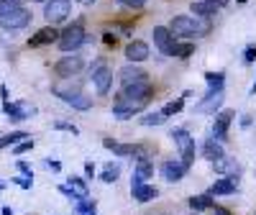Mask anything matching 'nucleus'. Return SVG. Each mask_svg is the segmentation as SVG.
Masks as SVG:
<instances>
[{
  "label": "nucleus",
  "mask_w": 256,
  "mask_h": 215,
  "mask_svg": "<svg viewBox=\"0 0 256 215\" xmlns=\"http://www.w3.org/2000/svg\"><path fill=\"white\" fill-rule=\"evenodd\" d=\"M118 177H120V164L118 162H108L102 166V172H100V182H105V184H113V182H118Z\"/></svg>",
  "instance_id": "26"
},
{
  "label": "nucleus",
  "mask_w": 256,
  "mask_h": 215,
  "mask_svg": "<svg viewBox=\"0 0 256 215\" xmlns=\"http://www.w3.org/2000/svg\"><path fill=\"white\" fill-rule=\"evenodd\" d=\"M212 169H216V174H241V164L236 159H230V156H220L212 162Z\"/></svg>",
  "instance_id": "21"
},
{
  "label": "nucleus",
  "mask_w": 256,
  "mask_h": 215,
  "mask_svg": "<svg viewBox=\"0 0 256 215\" xmlns=\"http://www.w3.org/2000/svg\"><path fill=\"white\" fill-rule=\"evenodd\" d=\"M88 41H90V36H88V31H84V24L82 20H72L64 31H59L56 46H59V52L70 54V52H77L82 44H88Z\"/></svg>",
  "instance_id": "1"
},
{
  "label": "nucleus",
  "mask_w": 256,
  "mask_h": 215,
  "mask_svg": "<svg viewBox=\"0 0 256 215\" xmlns=\"http://www.w3.org/2000/svg\"><path fill=\"white\" fill-rule=\"evenodd\" d=\"M52 126H54V131H67V134H72V136H80V128H77L74 123H67V120H54Z\"/></svg>",
  "instance_id": "34"
},
{
  "label": "nucleus",
  "mask_w": 256,
  "mask_h": 215,
  "mask_svg": "<svg viewBox=\"0 0 256 215\" xmlns=\"http://www.w3.org/2000/svg\"><path fill=\"white\" fill-rule=\"evenodd\" d=\"M159 172H162V177H164L166 182L174 184V182H182V180H184V174H187L190 169H187L180 159H169V162H164V164L159 166Z\"/></svg>",
  "instance_id": "13"
},
{
  "label": "nucleus",
  "mask_w": 256,
  "mask_h": 215,
  "mask_svg": "<svg viewBox=\"0 0 256 215\" xmlns=\"http://www.w3.org/2000/svg\"><path fill=\"white\" fill-rule=\"evenodd\" d=\"M46 166L52 172H62V162H56V159H46Z\"/></svg>",
  "instance_id": "46"
},
{
  "label": "nucleus",
  "mask_w": 256,
  "mask_h": 215,
  "mask_svg": "<svg viewBox=\"0 0 256 215\" xmlns=\"http://www.w3.org/2000/svg\"><path fill=\"white\" fill-rule=\"evenodd\" d=\"M202 156L208 159V162H216V159H220V156H226V148H223V144L220 141H216V138H205V144H202Z\"/></svg>",
  "instance_id": "22"
},
{
  "label": "nucleus",
  "mask_w": 256,
  "mask_h": 215,
  "mask_svg": "<svg viewBox=\"0 0 256 215\" xmlns=\"http://www.w3.org/2000/svg\"><path fill=\"white\" fill-rule=\"evenodd\" d=\"M34 3H46V0H34Z\"/></svg>",
  "instance_id": "54"
},
{
  "label": "nucleus",
  "mask_w": 256,
  "mask_h": 215,
  "mask_svg": "<svg viewBox=\"0 0 256 215\" xmlns=\"http://www.w3.org/2000/svg\"><path fill=\"white\" fill-rule=\"evenodd\" d=\"M56 38H59V28L56 26H44V28H38L26 44L28 49H38V46H49V44H56Z\"/></svg>",
  "instance_id": "12"
},
{
  "label": "nucleus",
  "mask_w": 256,
  "mask_h": 215,
  "mask_svg": "<svg viewBox=\"0 0 256 215\" xmlns=\"http://www.w3.org/2000/svg\"><path fill=\"white\" fill-rule=\"evenodd\" d=\"M10 182H13V184H18L20 190H31V187H34V177H26V174H16Z\"/></svg>",
  "instance_id": "37"
},
{
  "label": "nucleus",
  "mask_w": 256,
  "mask_h": 215,
  "mask_svg": "<svg viewBox=\"0 0 256 215\" xmlns=\"http://www.w3.org/2000/svg\"><path fill=\"white\" fill-rule=\"evenodd\" d=\"M169 138H172V141H174V146H177V152H180V162L190 169L192 164H195V138L190 136L187 128H174Z\"/></svg>",
  "instance_id": "4"
},
{
  "label": "nucleus",
  "mask_w": 256,
  "mask_h": 215,
  "mask_svg": "<svg viewBox=\"0 0 256 215\" xmlns=\"http://www.w3.org/2000/svg\"><path fill=\"white\" fill-rule=\"evenodd\" d=\"M77 215H88L90 210H95V200H90V198H82V200H77Z\"/></svg>",
  "instance_id": "36"
},
{
  "label": "nucleus",
  "mask_w": 256,
  "mask_h": 215,
  "mask_svg": "<svg viewBox=\"0 0 256 215\" xmlns=\"http://www.w3.org/2000/svg\"><path fill=\"white\" fill-rule=\"evenodd\" d=\"M3 113L8 116V120L13 123H20V120H28L31 116H36V108L31 102H24V100H16V102H3Z\"/></svg>",
  "instance_id": "8"
},
{
  "label": "nucleus",
  "mask_w": 256,
  "mask_h": 215,
  "mask_svg": "<svg viewBox=\"0 0 256 215\" xmlns=\"http://www.w3.org/2000/svg\"><path fill=\"white\" fill-rule=\"evenodd\" d=\"M100 67H102V59H100V56H98V59H95V62H92V64H90V67H88V74H92V72H98V70H100Z\"/></svg>",
  "instance_id": "45"
},
{
  "label": "nucleus",
  "mask_w": 256,
  "mask_h": 215,
  "mask_svg": "<svg viewBox=\"0 0 256 215\" xmlns=\"http://www.w3.org/2000/svg\"><path fill=\"white\" fill-rule=\"evenodd\" d=\"M31 18H34V13H31L28 8L18 6V8H13L10 13L0 16V28H3V31H20V28H26V26L31 24Z\"/></svg>",
  "instance_id": "6"
},
{
  "label": "nucleus",
  "mask_w": 256,
  "mask_h": 215,
  "mask_svg": "<svg viewBox=\"0 0 256 215\" xmlns=\"http://www.w3.org/2000/svg\"><path fill=\"white\" fill-rule=\"evenodd\" d=\"M88 215H98V212H95V210H90V212H88Z\"/></svg>",
  "instance_id": "55"
},
{
  "label": "nucleus",
  "mask_w": 256,
  "mask_h": 215,
  "mask_svg": "<svg viewBox=\"0 0 256 215\" xmlns=\"http://www.w3.org/2000/svg\"><path fill=\"white\" fill-rule=\"evenodd\" d=\"M77 3H80V6H95L98 0H77Z\"/></svg>",
  "instance_id": "51"
},
{
  "label": "nucleus",
  "mask_w": 256,
  "mask_h": 215,
  "mask_svg": "<svg viewBox=\"0 0 256 215\" xmlns=\"http://www.w3.org/2000/svg\"><path fill=\"white\" fill-rule=\"evenodd\" d=\"M212 205H216V200H212L210 192H205V195H195V198H190V210H192V212L210 210Z\"/></svg>",
  "instance_id": "27"
},
{
  "label": "nucleus",
  "mask_w": 256,
  "mask_h": 215,
  "mask_svg": "<svg viewBox=\"0 0 256 215\" xmlns=\"http://www.w3.org/2000/svg\"><path fill=\"white\" fill-rule=\"evenodd\" d=\"M84 177H88V180L95 177V164L92 162H84Z\"/></svg>",
  "instance_id": "43"
},
{
  "label": "nucleus",
  "mask_w": 256,
  "mask_h": 215,
  "mask_svg": "<svg viewBox=\"0 0 256 215\" xmlns=\"http://www.w3.org/2000/svg\"><path fill=\"white\" fill-rule=\"evenodd\" d=\"M20 3H16V0H0V16H6V13H10L13 8H18Z\"/></svg>",
  "instance_id": "40"
},
{
  "label": "nucleus",
  "mask_w": 256,
  "mask_h": 215,
  "mask_svg": "<svg viewBox=\"0 0 256 215\" xmlns=\"http://www.w3.org/2000/svg\"><path fill=\"white\" fill-rule=\"evenodd\" d=\"M152 38H154L156 49H159L164 56H169L172 46L177 44V38H174V34H172V31H169V26H154V31H152Z\"/></svg>",
  "instance_id": "11"
},
{
  "label": "nucleus",
  "mask_w": 256,
  "mask_h": 215,
  "mask_svg": "<svg viewBox=\"0 0 256 215\" xmlns=\"http://www.w3.org/2000/svg\"><path fill=\"white\" fill-rule=\"evenodd\" d=\"M144 110L141 105H128V102H113V118H118V120H128V118H134V116H138Z\"/></svg>",
  "instance_id": "24"
},
{
  "label": "nucleus",
  "mask_w": 256,
  "mask_h": 215,
  "mask_svg": "<svg viewBox=\"0 0 256 215\" xmlns=\"http://www.w3.org/2000/svg\"><path fill=\"white\" fill-rule=\"evenodd\" d=\"M72 16V0H46L44 3V18L49 26H59Z\"/></svg>",
  "instance_id": "5"
},
{
  "label": "nucleus",
  "mask_w": 256,
  "mask_h": 215,
  "mask_svg": "<svg viewBox=\"0 0 256 215\" xmlns=\"http://www.w3.org/2000/svg\"><path fill=\"white\" fill-rule=\"evenodd\" d=\"M184 108V95L182 98H177V100H172V102H166L164 108H162V113L166 116V118H172V116H177L180 110Z\"/></svg>",
  "instance_id": "33"
},
{
  "label": "nucleus",
  "mask_w": 256,
  "mask_h": 215,
  "mask_svg": "<svg viewBox=\"0 0 256 215\" xmlns=\"http://www.w3.org/2000/svg\"><path fill=\"white\" fill-rule=\"evenodd\" d=\"M236 3H246V0H236Z\"/></svg>",
  "instance_id": "56"
},
{
  "label": "nucleus",
  "mask_w": 256,
  "mask_h": 215,
  "mask_svg": "<svg viewBox=\"0 0 256 215\" xmlns=\"http://www.w3.org/2000/svg\"><path fill=\"white\" fill-rule=\"evenodd\" d=\"M102 44L116 46V44H118V36H116V34H110V31H105V34H102Z\"/></svg>",
  "instance_id": "42"
},
{
  "label": "nucleus",
  "mask_w": 256,
  "mask_h": 215,
  "mask_svg": "<svg viewBox=\"0 0 256 215\" xmlns=\"http://www.w3.org/2000/svg\"><path fill=\"white\" fill-rule=\"evenodd\" d=\"M13 148V154L16 156H20V154H26V152H31V148H34V138L28 136V138H24V141H18L16 146H10Z\"/></svg>",
  "instance_id": "35"
},
{
  "label": "nucleus",
  "mask_w": 256,
  "mask_h": 215,
  "mask_svg": "<svg viewBox=\"0 0 256 215\" xmlns=\"http://www.w3.org/2000/svg\"><path fill=\"white\" fill-rule=\"evenodd\" d=\"M118 3H120L123 8H131V10H138V8H144V6H146V0H118Z\"/></svg>",
  "instance_id": "39"
},
{
  "label": "nucleus",
  "mask_w": 256,
  "mask_h": 215,
  "mask_svg": "<svg viewBox=\"0 0 256 215\" xmlns=\"http://www.w3.org/2000/svg\"><path fill=\"white\" fill-rule=\"evenodd\" d=\"M148 56H152V49H148L146 41H141V38L128 41V46H126V59L131 62V64H141V62H146Z\"/></svg>",
  "instance_id": "14"
},
{
  "label": "nucleus",
  "mask_w": 256,
  "mask_h": 215,
  "mask_svg": "<svg viewBox=\"0 0 256 215\" xmlns=\"http://www.w3.org/2000/svg\"><path fill=\"white\" fill-rule=\"evenodd\" d=\"M62 102L64 105H70V108H74V110H90L92 108V98H88V95H82V92H74V95H64L62 98Z\"/></svg>",
  "instance_id": "25"
},
{
  "label": "nucleus",
  "mask_w": 256,
  "mask_h": 215,
  "mask_svg": "<svg viewBox=\"0 0 256 215\" xmlns=\"http://www.w3.org/2000/svg\"><path fill=\"white\" fill-rule=\"evenodd\" d=\"M154 98V84L144 80V82H134V84H123V90L116 95V102H128V105H146Z\"/></svg>",
  "instance_id": "3"
},
{
  "label": "nucleus",
  "mask_w": 256,
  "mask_h": 215,
  "mask_svg": "<svg viewBox=\"0 0 256 215\" xmlns=\"http://www.w3.org/2000/svg\"><path fill=\"white\" fill-rule=\"evenodd\" d=\"M223 100H226V90H216V92L208 90V95L195 105V110L198 113H218V108L223 105Z\"/></svg>",
  "instance_id": "16"
},
{
  "label": "nucleus",
  "mask_w": 256,
  "mask_h": 215,
  "mask_svg": "<svg viewBox=\"0 0 256 215\" xmlns=\"http://www.w3.org/2000/svg\"><path fill=\"white\" fill-rule=\"evenodd\" d=\"M82 67H84V59L77 52H70V56H62L54 64V72H56L59 80H64V77H77L82 72Z\"/></svg>",
  "instance_id": "7"
},
{
  "label": "nucleus",
  "mask_w": 256,
  "mask_h": 215,
  "mask_svg": "<svg viewBox=\"0 0 256 215\" xmlns=\"http://www.w3.org/2000/svg\"><path fill=\"white\" fill-rule=\"evenodd\" d=\"M238 190V174H226L220 180H216L210 184V195H233V192Z\"/></svg>",
  "instance_id": "17"
},
{
  "label": "nucleus",
  "mask_w": 256,
  "mask_h": 215,
  "mask_svg": "<svg viewBox=\"0 0 256 215\" xmlns=\"http://www.w3.org/2000/svg\"><path fill=\"white\" fill-rule=\"evenodd\" d=\"M67 190H70V195H72V200H82V198H90V190H88V182H84L82 177H67Z\"/></svg>",
  "instance_id": "20"
},
{
  "label": "nucleus",
  "mask_w": 256,
  "mask_h": 215,
  "mask_svg": "<svg viewBox=\"0 0 256 215\" xmlns=\"http://www.w3.org/2000/svg\"><path fill=\"white\" fill-rule=\"evenodd\" d=\"M190 10H192V16H195V18H216V16H218V10L212 8L210 3H205V0H198V3H192Z\"/></svg>",
  "instance_id": "28"
},
{
  "label": "nucleus",
  "mask_w": 256,
  "mask_h": 215,
  "mask_svg": "<svg viewBox=\"0 0 256 215\" xmlns=\"http://www.w3.org/2000/svg\"><path fill=\"white\" fill-rule=\"evenodd\" d=\"M169 31L174 36H200L210 31V18H195V16H174L169 20Z\"/></svg>",
  "instance_id": "2"
},
{
  "label": "nucleus",
  "mask_w": 256,
  "mask_h": 215,
  "mask_svg": "<svg viewBox=\"0 0 256 215\" xmlns=\"http://www.w3.org/2000/svg\"><path fill=\"white\" fill-rule=\"evenodd\" d=\"M212 116H216V120H212V134L210 136L216 141H220V144H226L228 141V128H230L233 118H236V113H233V110H218Z\"/></svg>",
  "instance_id": "10"
},
{
  "label": "nucleus",
  "mask_w": 256,
  "mask_h": 215,
  "mask_svg": "<svg viewBox=\"0 0 256 215\" xmlns=\"http://www.w3.org/2000/svg\"><path fill=\"white\" fill-rule=\"evenodd\" d=\"M6 187H8V184H6V182H3V180H0V192H3V190H6Z\"/></svg>",
  "instance_id": "53"
},
{
  "label": "nucleus",
  "mask_w": 256,
  "mask_h": 215,
  "mask_svg": "<svg viewBox=\"0 0 256 215\" xmlns=\"http://www.w3.org/2000/svg\"><path fill=\"white\" fill-rule=\"evenodd\" d=\"M28 138L26 131H13V134H6V136H0V148H8V146H16L18 141H24Z\"/></svg>",
  "instance_id": "31"
},
{
  "label": "nucleus",
  "mask_w": 256,
  "mask_h": 215,
  "mask_svg": "<svg viewBox=\"0 0 256 215\" xmlns=\"http://www.w3.org/2000/svg\"><path fill=\"white\" fill-rule=\"evenodd\" d=\"M166 123V116L162 110H154V113H144L141 116V126H164Z\"/></svg>",
  "instance_id": "32"
},
{
  "label": "nucleus",
  "mask_w": 256,
  "mask_h": 215,
  "mask_svg": "<svg viewBox=\"0 0 256 215\" xmlns=\"http://www.w3.org/2000/svg\"><path fill=\"white\" fill-rule=\"evenodd\" d=\"M118 80H120V84H134V82L148 80V74H146V70L138 67V64H131V62H128L126 67L118 72Z\"/></svg>",
  "instance_id": "18"
},
{
  "label": "nucleus",
  "mask_w": 256,
  "mask_h": 215,
  "mask_svg": "<svg viewBox=\"0 0 256 215\" xmlns=\"http://www.w3.org/2000/svg\"><path fill=\"white\" fill-rule=\"evenodd\" d=\"M16 3H24V0H16Z\"/></svg>",
  "instance_id": "57"
},
{
  "label": "nucleus",
  "mask_w": 256,
  "mask_h": 215,
  "mask_svg": "<svg viewBox=\"0 0 256 215\" xmlns=\"http://www.w3.org/2000/svg\"><path fill=\"white\" fill-rule=\"evenodd\" d=\"M241 56H244V64H254L256 62V44H248Z\"/></svg>",
  "instance_id": "38"
},
{
  "label": "nucleus",
  "mask_w": 256,
  "mask_h": 215,
  "mask_svg": "<svg viewBox=\"0 0 256 215\" xmlns=\"http://www.w3.org/2000/svg\"><path fill=\"white\" fill-rule=\"evenodd\" d=\"M192 54H195V44L192 41H177L172 52H169V56H177V59H190Z\"/></svg>",
  "instance_id": "29"
},
{
  "label": "nucleus",
  "mask_w": 256,
  "mask_h": 215,
  "mask_svg": "<svg viewBox=\"0 0 256 215\" xmlns=\"http://www.w3.org/2000/svg\"><path fill=\"white\" fill-rule=\"evenodd\" d=\"M0 113H3V108H0Z\"/></svg>",
  "instance_id": "59"
},
{
  "label": "nucleus",
  "mask_w": 256,
  "mask_h": 215,
  "mask_svg": "<svg viewBox=\"0 0 256 215\" xmlns=\"http://www.w3.org/2000/svg\"><path fill=\"white\" fill-rule=\"evenodd\" d=\"M0 215H16V212H13L10 205H6V208H0Z\"/></svg>",
  "instance_id": "49"
},
{
  "label": "nucleus",
  "mask_w": 256,
  "mask_h": 215,
  "mask_svg": "<svg viewBox=\"0 0 256 215\" xmlns=\"http://www.w3.org/2000/svg\"><path fill=\"white\" fill-rule=\"evenodd\" d=\"M251 95H256V80H254V84H251Z\"/></svg>",
  "instance_id": "52"
},
{
  "label": "nucleus",
  "mask_w": 256,
  "mask_h": 215,
  "mask_svg": "<svg viewBox=\"0 0 256 215\" xmlns=\"http://www.w3.org/2000/svg\"><path fill=\"white\" fill-rule=\"evenodd\" d=\"M102 146L110 148L116 156H136V162H138V159H148V156H146V148L138 146V144H118V141H113V138H102Z\"/></svg>",
  "instance_id": "9"
},
{
  "label": "nucleus",
  "mask_w": 256,
  "mask_h": 215,
  "mask_svg": "<svg viewBox=\"0 0 256 215\" xmlns=\"http://www.w3.org/2000/svg\"><path fill=\"white\" fill-rule=\"evenodd\" d=\"M0 98H3V102H8L10 98H8V88H6V84H0Z\"/></svg>",
  "instance_id": "48"
},
{
  "label": "nucleus",
  "mask_w": 256,
  "mask_h": 215,
  "mask_svg": "<svg viewBox=\"0 0 256 215\" xmlns=\"http://www.w3.org/2000/svg\"><path fill=\"white\" fill-rule=\"evenodd\" d=\"M210 212H212V215H230V210H226V208H220V205H212Z\"/></svg>",
  "instance_id": "47"
},
{
  "label": "nucleus",
  "mask_w": 256,
  "mask_h": 215,
  "mask_svg": "<svg viewBox=\"0 0 256 215\" xmlns=\"http://www.w3.org/2000/svg\"><path fill=\"white\" fill-rule=\"evenodd\" d=\"M152 177H154V164L148 162V159H138L136 162V169H134L131 187H138V184H144L146 180H152Z\"/></svg>",
  "instance_id": "19"
},
{
  "label": "nucleus",
  "mask_w": 256,
  "mask_h": 215,
  "mask_svg": "<svg viewBox=\"0 0 256 215\" xmlns=\"http://www.w3.org/2000/svg\"><path fill=\"white\" fill-rule=\"evenodd\" d=\"M205 3H210L216 10H220V8H226V6L230 3V0H205Z\"/></svg>",
  "instance_id": "44"
},
{
  "label": "nucleus",
  "mask_w": 256,
  "mask_h": 215,
  "mask_svg": "<svg viewBox=\"0 0 256 215\" xmlns=\"http://www.w3.org/2000/svg\"><path fill=\"white\" fill-rule=\"evenodd\" d=\"M190 215H198V212H190Z\"/></svg>",
  "instance_id": "58"
},
{
  "label": "nucleus",
  "mask_w": 256,
  "mask_h": 215,
  "mask_svg": "<svg viewBox=\"0 0 256 215\" xmlns=\"http://www.w3.org/2000/svg\"><path fill=\"white\" fill-rule=\"evenodd\" d=\"M131 195H134V200L136 202H152L154 198H159V190L154 187V184H138V187H131Z\"/></svg>",
  "instance_id": "23"
},
{
  "label": "nucleus",
  "mask_w": 256,
  "mask_h": 215,
  "mask_svg": "<svg viewBox=\"0 0 256 215\" xmlns=\"http://www.w3.org/2000/svg\"><path fill=\"white\" fill-rule=\"evenodd\" d=\"M241 126L248 128V126H251V116H241Z\"/></svg>",
  "instance_id": "50"
},
{
  "label": "nucleus",
  "mask_w": 256,
  "mask_h": 215,
  "mask_svg": "<svg viewBox=\"0 0 256 215\" xmlns=\"http://www.w3.org/2000/svg\"><path fill=\"white\" fill-rule=\"evenodd\" d=\"M90 80H92V84H95V92H98V95H108L110 88H113V70L102 64L98 72L90 74Z\"/></svg>",
  "instance_id": "15"
},
{
  "label": "nucleus",
  "mask_w": 256,
  "mask_h": 215,
  "mask_svg": "<svg viewBox=\"0 0 256 215\" xmlns=\"http://www.w3.org/2000/svg\"><path fill=\"white\" fill-rule=\"evenodd\" d=\"M205 82H208V90L216 92L226 88V72H205Z\"/></svg>",
  "instance_id": "30"
},
{
  "label": "nucleus",
  "mask_w": 256,
  "mask_h": 215,
  "mask_svg": "<svg viewBox=\"0 0 256 215\" xmlns=\"http://www.w3.org/2000/svg\"><path fill=\"white\" fill-rule=\"evenodd\" d=\"M16 166H18V172H20V174H26V177H34V169H31V164H26L24 159H16Z\"/></svg>",
  "instance_id": "41"
}]
</instances>
